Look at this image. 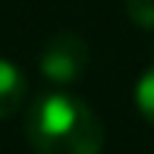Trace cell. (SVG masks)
Masks as SVG:
<instances>
[{
	"label": "cell",
	"mask_w": 154,
	"mask_h": 154,
	"mask_svg": "<svg viewBox=\"0 0 154 154\" xmlns=\"http://www.w3.org/2000/svg\"><path fill=\"white\" fill-rule=\"evenodd\" d=\"M25 138L35 154H101L104 123L82 97L51 91L32 104Z\"/></svg>",
	"instance_id": "1"
},
{
	"label": "cell",
	"mask_w": 154,
	"mask_h": 154,
	"mask_svg": "<svg viewBox=\"0 0 154 154\" xmlns=\"http://www.w3.org/2000/svg\"><path fill=\"white\" fill-rule=\"evenodd\" d=\"M88 44L82 35L72 32H60L41 47L38 66L44 72V79L57 82V85H69V82H79L88 69Z\"/></svg>",
	"instance_id": "2"
},
{
	"label": "cell",
	"mask_w": 154,
	"mask_h": 154,
	"mask_svg": "<svg viewBox=\"0 0 154 154\" xmlns=\"http://www.w3.org/2000/svg\"><path fill=\"white\" fill-rule=\"evenodd\" d=\"M25 91H29V82L22 69L10 60H0V120H10L22 110Z\"/></svg>",
	"instance_id": "3"
},
{
	"label": "cell",
	"mask_w": 154,
	"mask_h": 154,
	"mask_svg": "<svg viewBox=\"0 0 154 154\" xmlns=\"http://www.w3.org/2000/svg\"><path fill=\"white\" fill-rule=\"evenodd\" d=\"M135 107L148 123H154V66L145 69L138 85H135Z\"/></svg>",
	"instance_id": "4"
},
{
	"label": "cell",
	"mask_w": 154,
	"mask_h": 154,
	"mask_svg": "<svg viewBox=\"0 0 154 154\" xmlns=\"http://www.w3.org/2000/svg\"><path fill=\"white\" fill-rule=\"evenodd\" d=\"M126 13L138 29L154 32V0H126Z\"/></svg>",
	"instance_id": "5"
}]
</instances>
